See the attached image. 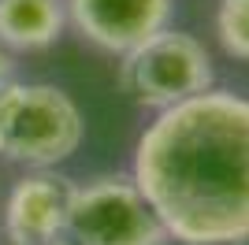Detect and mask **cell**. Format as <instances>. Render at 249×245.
<instances>
[{
  "label": "cell",
  "mask_w": 249,
  "mask_h": 245,
  "mask_svg": "<svg viewBox=\"0 0 249 245\" xmlns=\"http://www.w3.org/2000/svg\"><path fill=\"white\" fill-rule=\"evenodd\" d=\"M45 245H74L71 238H52V242H45Z\"/></svg>",
  "instance_id": "8fae6325"
},
{
  "label": "cell",
  "mask_w": 249,
  "mask_h": 245,
  "mask_svg": "<svg viewBox=\"0 0 249 245\" xmlns=\"http://www.w3.org/2000/svg\"><path fill=\"white\" fill-rule=\"evenodd\" d=\"M74 178L60 171H26L4 201V238L8 245H45L63 238Z\"/></svg>",
  "instance_id": "8992f818"
},
{
  "label": "cell",
  "mask_w": 249,
  "mask_h": 245,
  "mask_svg": "<svg viewBox=\"0 0 249 245\" xmlns=\"http://www.w3.org/2000/svg\"><path fill=\"white\" fill-rule=\"evenodd\" d=\"M11 86V82H8ZM8 86H0V119H4V97H8Z\"/></svg>",
  "instance_id": "30bf717a"
},
{
  "label": "cell",
  "mask_w": 249,
  "mask_h": 245,
  "mask_svg": "<svg viewBox=\"0 0 249 245\" xmlns=\"http://www.w3.org/2000/svg\"><path fill=\"white\" fill-rule=\"evenodd\" d=\"M67 26L101 52L123 56L145 37L171 26L175 0H63Z\"/></svg>",
  "instance_id": "5b68a950"
},
{
  "label": "cell",
  "mask_w": 249,
  "mask_h": 245,
  "mask_svg": "<svg viewBox=\"0 0 249 245\" xmlns=\"http://www.w3.org/2000/svg\"><path fill=\"white\" fill-rule=\"evenodd\" d=\"M67 30L63 0H0V45L8 52L52 49Z\"/></svg>",
  "instance_id": "52a82bcc"
},
{
  "label": "cell",
  "mask_w": 249,
  "mask_h": 245,
  "mask_svg": "<svg viewBox=\"0 0 249 245\" xmlns=\"http://www.w3.org/2000/svg\"><path fill=\"white\" fill-rule=\"evenodd\" d=\"M63 238L74 245H171L160 215L123 171L74 182Z\"/></svg>",
  "instance_id": "277c9868"
},
{
  "label": "cell",
  "mask_w": 249,
  "mask_h": 245,
  "mask_svg": "<svg viewBox=\"0 0 249 245\" xmlns=\"http://www.w3.org/2000/svg\"><path fill=\"white\" fill-rule=\"evenodd\" d=\"M216 37L231 60L249 63V0H219Z\"/></svg>",
  "instance_id": "ba28073f"
},
{
  "label": "cell",
  "mask_w": 249,
  "mask_h": 245,
  "mask_svg": "<svg viewBox=\"0 0 249 245\" xmlns=\"http://www.w3.org/2000/svg\"><path fill=\"white\" fill-rule=\"evenodd\" d=\"M119 86L134 104L149 112H167L216 86L212 52L201 37L164 26L119 56Z\"/></svg>",
  "instance_id": "3957f363"
},
{
  "label": "cell",
  "mask_w": 249,
  "mask_h": 245,
  "mask_svg": "<svg viewBox=\"0 0 249 245\" xmlns=\"http://www.w3.org/2000/svg\"><path fill=\"white\" fill-rule=\"evenodd\" d=\"M8 82H15V52L0 45V86H8Z\"/></svg>",
  "instance_id": "9c48e42d"
},
{
  "label": "cell",
  "mask_w": 249,
  "mask_h": 245,
  "mask_svg": "<svg viewBox=\"0 0 249 245\" xmlns=\"http://www.w3.org/2000/svg\"><path fill=\"white\" fill-rule=\"evenodd\" d=\"M130 178L171 245H249V97L212 86L156 112Z\"/></svg>",
  "instance_id": "6da1fadb"
},
{
  "label": "cell",
  "mask_w": 249,
  "mask_h": 245,
  "mask_svg": "<svg viewBox=\"0 0 249 245\" xmlns=\"http://www.w3.org/2000/svg\"><path fill=\"white\" fill-rule=\"evenodd\" d=\"M86 119L78 104L49 82H11L0 119V156L26 171H56L78 153Z\"/></svg>",
  "instance_id": "7a4b0ae2"
}]
</instances>
